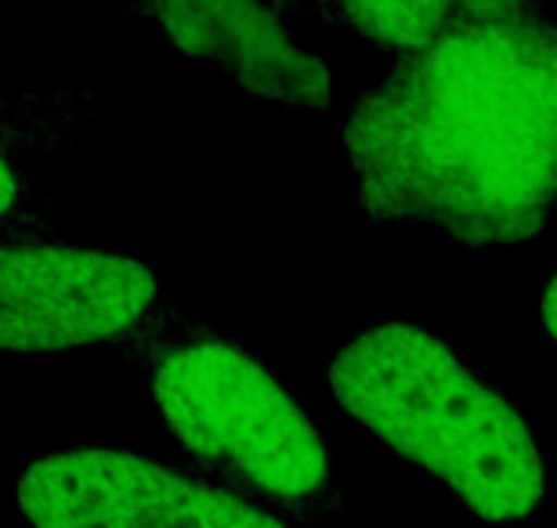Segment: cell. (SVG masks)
<instances>
[{
  "mask_svg": "<svg viewBox=\"0 0 557 528\" xmlns=\"http://www.w3.org/2000/svg\"><path fill=\"white\" fill-rule=\"evenodd\" d=\"M359 207L456 246L557 221V22L521 15L398 54L344 116Z\"/></svg>",
  "mask_w": 557,
  "mask_h": 528,
  "instance_id": "obj_1",
  "label": "cell"
},
{
  "mask_svg": "<svg viewBox=\"0 0 557 528\" xmlns=\"http://www.w3.org/2000/svg\"><path fill=\"white\" fill-rule=\"evenodd\" d=\"M330 391L478 521L518 525L540 511L547 459L529 420L423 326L395 319L359 333L333 355Z\"/></svg>",
  "mask_w": 557,
  "mask_h": 528,
  "instance_id": "obj_2",
  "label": "cell"
},
{
  "mask_svg": "<svg viewBox=\"0 0 557 528\" xmlns=\"http://www.w3.org/2000/svg\"><path fill=\"white\" fill-rule=\"evenodd\" d=\"M124 352L141 369L166 431L207 478L305 525L344 511L326 438L236 336L166 300Z\"/></svg>",
  "mask_w": 557,
  "mask_h": 528,
  "instance_id": "obj_3",
  "label": "cell"
},
{
  "mask_svg": "<svg viewBox=\"0 0 557 528\" xmlns=\"http://www.w3.org/2000/svg\"><path fill=\"white\" fill-rule=\"evenodd\" d=\"M26 528H289L214 478L185 475L131 449H65L22 470Z\"/></svg>",
  "mask_w": 557,
  "mask_h": 528,
  "instance_id": "obj_4",
  "label": "cell"
},
{
  "mask_svg": "<svg viewBox=\"0 0 557 528\" xmlns=\"http://www.w3.org/2000/svg\"><path fill=\"white\" fill-rule=\"evenodd\" d=\"M4 344L11 352L124 347L166 308L141 257L65 240L4 243Z\"/></svg>",
  "mask_w": 557,
  "mask_h": 528,
  "instance_id": "obj_5",
  "label": "cell"
},
{
  "mask_svg": "<svg viewBox=\"0 0 557 528\" xmlns=\"http://www.w3.org/2000/svg\"><path fill=\"white\" fill-rule=\"evenodd\" d=\"M131 11L160 22L188 54L225 65L253 95L294 109L330 106L326 65L297 48L283 11L264 0H131Z\"/></svg>",
  "mask_w": 557,
  "mask_h": 528,
  "instance_id": "obj_6",
  "label": "cell"
},
{
  "mask_svg": "<svg viewBox=\"0 0 557 528\" xmlns=\"http://www.w3.org/2000/svg\"><path fill=\"white\" fill-rule=\"evenodd\" d=\"M536 8L540 0H326L322 19L384 51L413 54L456 33L536 15Z\"/></svg>",
  "mask_w": 557,
  "mask_h": 528,
  "instance_id": "obj_7",
  "label": "cell"
},
{
  "mask_svg": "<svg viewBox=\"0 0 557 528\" xmlns=\"http://www.w3.org/2000/svg\"><path fill=\"white\" fill-rule=\"evenodd\" d=\"M540 319H543V330H547V336L557 347V275L550 279L547 290H543V297H540Z\"/></svg>",
  "mask_w": 557,
  "mask_h": 528,
  "instance_id": "obj_8",
  "label": "cell"
},
{
  "mask_svg": "<svg viewBox=\"0 0 557 528\" xmlns=\"http://www.w3.org/2000/svg\"><path fill=\"white\" fill-rule=\"evenodd\" d=\"M264 4H272L278 11H311V15H322L326 0H264Z\"/></svg>",
  "mask_w": 557,
  "mask_h": 528,
  "instance_id": "obj_9",
  "label": "cell"
}]
</instances>
